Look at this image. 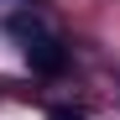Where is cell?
<instances>
[{
    "label": "cell",
    "instance_id": "1",
    "mask_svg": "<svg viewBox=\"0 0 120 120\" xmlns=\"http://www.w3.org/2000/svg\"><path fill=\"white\" fill-rule=\"evenodd\" d=\"M16 31H26V63L37 68V73H63V47H57V37H47V31H37V26H26V21H16Z\"/></svg>",
    "mask_w": 120,
    "mask_h": 120
},
{
    "label": "cell",
    "instance_id": "2",
    "mask_svg": "<svg viewBox=\"0 0 120 120\" xmlns=\"http://www.w3.org/2000/svg\"><path fill=\"white\" fill-rule=\"evenodd\" d=\"M47 120H84V115H78V110H68V105H57V110H52Z\"/></svg>",
    "mask_w": 120,
    "mask_h": 120
}]
</instances>
